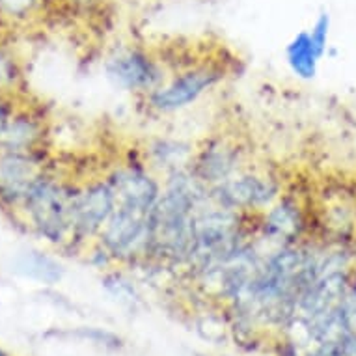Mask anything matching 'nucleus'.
I'll use <instances>...</instances> for the list:
<instances>
[{
	"label": "nucleus",
	"mask_w": 356,
	"mask_h": 356,
	"mask_svg": "<svg viewBox=\"0 0 356 356\" xmlns=\"http://www.w3.org/2000/svg\"><path fill=\"white\" fill-rule=\"evenodd\" d=\"M106 75L116 86L127 92H144L149 94L161 81L155 60L147 56L142 49L129 47L118 51L106 60Z\"/></svg>",
	"instance_id": "nucleus-6"
},
{
	"label": "nucleus",
	"mask_w": 356,
	"mask_h": 356,
	"mask_svg": "<svg viewBox=\"0 0 356 356\" xmlns=\"http://www.w3.org/2000/svg\"><path fill=\"white\" fill-rule=\"evenodd\" d=\"M114 209L99 234L101 250L111 257L147 254L149 222L163 185L149 170L129 166L111 177Z\"/></svg>",
	"instance_id": "nucleus-1"
},
{
	"label": "nucleus",
	"mask_w": 356,
	"mask_h": 356,
	"mask_svg": "<svg viewBox=\"0 0 356 356\" xmlns=\"http://www.w3.org/2000/svg\"><path fill=\"white\" fill-rule=\"evenodd\" d=\"M114 209V188L111 177L92 183L73 198V237L90 239L99 235Z\"/></svg>",
	"instance_id": "nucleus-4"
},
{
	"label": "nucleus",
	"mask_w": 356,
	"mask_h": 356,
	"mask_svg": "<svg viewBox=\"0 0 356 356\" xmlns=\"http://www.w3.org/2000/svg\"><path fill=\"white\" fill-rule=\"evenodd\" d=\"M40 177L38 166L32 159L19 153H10L0 159V188L8 196L24 200Z\"/></svg>",
	"instance_id": "nucleus-7"
},
{
	"label": "nucleus",
	"mask_w": 356,
	"mask_h": 356,
	"mask_svg": "<svg viewBox=\"0 0 356 356\" xmlns=\"http://www.w3.org/2000/svg\"><path fill=\"white\" fill-rule=\"evenodd\" d=\"M0 356H2V353H0Z\"/></svg>",
	"instance_id": "nucleus-9"
},
{
	"label": "nucleus",
	"mask_w": 356,
	"mask_h": 356,
	"mask_svg": "<svg viewBox=\"0 0 356 356\" xmlns=\"http://www.w3.org/2000/svg\"><path fill=\"white\" fill-rule=\"evenodd\" d=\"M222 76L224 71L218 65H193L181 71L179 75H175L174 79H170L166 84L149 92L146 95L147 105L161 114L181 111L185 106L193 105L194 101H198L205 92H209L211 88L220 82Z\"/></svg>",
	"instance_id": "nucleus-3"
},
{
	"label": "nucleus",
	"mask_w": 356,
	"mask_h": 356,
	"mask_svg": "<svg viewBox=\"0 0 356 356\" xmlns=\"http://www.w3.org/2000/svg\"><path fill=\"white\" fill-rule=\"evenodd\" d=\"M330 15L323 12L312 24L309 30H300L287 43L286 60L293 75L304 81H309L317 75L319 62L327 53L328 38H330Z\"/></svg>",
	"instance_id": "nucleus-5"
},
{
	"label": "nucleus",
	"mask_w": 356,
	"mask_h": 356,
	"mask_svg": "<svg viewBox=\"0 0 356 356\" xmlns=\"http://www.w3.org/2000/svg\"><path fill=\"white\" fill-rule=\"evenodd\" d=\"M73 198L75 194L43 177L34 183L24 198L34 226L51 243L73 237Z\"/></svg>",
	"instance_id": "nucleus-2"
},
{
	"label": "nucleus",
	"mask_w": 356,
	"mask_h": 356,
	"mask_svg": "<svg viewBox=\"0 0 356 356\" xmlns=\"http://www.w3.org/2000/svg\"><path fill=\"white\" fill-rule=\"evenodd\" d=\"M300 226H302L300 209L289 200L280 202L265 216V234L270 235L273 239L293 241Z\"/></svg>",
	"instance_id": "nucleus-8"
}]
</instances>
